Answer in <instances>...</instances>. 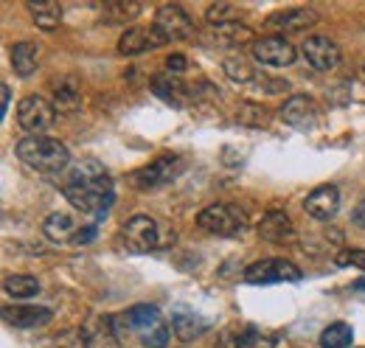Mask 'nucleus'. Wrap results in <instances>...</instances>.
Instances as JSON below:
<instances>
[{"instance_id": "f257e3e1", "label": "nucleus", "mask_w": 365, "mask_h": 348, "mask_svg": "<svg viewBox=\"0 0 365 348\" xmlns=\"http://www.w3.org/2000/svg\"><path fill=\"white\" fill-rule=\"evenodd\" d=\"M62 194L73 208L85 214H107L115 203V185L98 160H82L68 166Z\"/></svg>"}, {"instance_id": "f03ea898", "label": "nucleus", "mask_w": 365, "mask_h": 348, "mask_svg": "<svg viewBox=\"0 0 365 348\" xmlns=\"http://www.w3.org/2000/svg\"><path fill=\"white\" fill-rule=\"evenodd\" d=\"M113 326L118 337L135 334L143 348H166L172 340V326L163 320L158 306L138 304L121 314H113Z\"/></svg>"}, {"instance_id": "7ed1b4c3", "label": "nucleus", "mask_w": 365, "mask_h": 348, "mask_svg": "<svg viewBox=\"0 0 365 348\" xmlns=\"http://www.w3.org/2000/svg\"><path fill=\"white\" fill-rule=\"evenodd\" d=\"M118 242L130 253H155V250L175 247L178 233L166 222H158V219L146 217V214H135V217H130L121 225Z\"/></svg>"}, {"instance_id": "20e7f679", "label": "nucleus", "mask_w": 365, "mask_h": 348, "mask_svg": "<svg viewBox=\"0 0 365 348\" xmlns=\"http://www.w3.org/2000/svg\"><path fill=\"white\" fill-rule=\"evenodd\" d=\"M14 155L37 169V172L46 174H59L71 166V152L65 143H59L56 138H48V135H26L23 140H17L14 146Z\"/></svg>"}, {"instance_id": "39448f33", "label": "nucleus", "mask_w": 365, "mask_h": 348, "mask_svg": "<svg viewBox=\"0 0 365 348\" xmlns=\"http://www.w3.org/2000/svg\"><path fill=\"white\" fill-rule=\"evenodd\" d=\"M197 225L214 236H242L247 230V214L230 203H211L197 214Z\"/></svg>"}, {"instance_id": "423d86ee", "label": "nucleus", "mask_w": 365, "mask_h": 348, "mask_svg": "<svg viewBox=\"0 0 365 348\" xmlns=\"http://www.w3.org/2000/svg\"><path fill=\"white\" fill-rule=\"evenodd\" d=\"M182 169H185V160L180 155H158L152 163L135 169L127 180L138 191H158V188L169 185L172 180H178Z\"/></svg>"}, {"instance_id": "0eeeda50", "label": "nucleus", "mask_w": 365, "mask_h": 348, "mask_svg": "<svg viewBox=\"0 0 365 348\" xmlns=\"http://www.w3.org/2000/svg\"><path fill=\"white\" fill-rule=\"evenodd\" d=\"M152 29L160 34L163 43H180V40H188L194 34V20L185 14V9L178 6V3H163L155 11Z\"/></svg>"}, {"instance_id": "6e6552de", "label": "nucleus", "mask_w": 365, "mask_h": 348, "mask_svg": "<svg viewBox=\"0 0 365 348\" xmlns=\"http://www.w3.org/2000/svg\"><path fill=\"white\" fill-rule=\"evenodd\" d=\"M301 270L298 264H292L289 259H262L253 261L245 270V281L247 284H281V281H301Z\"/></svg>"}, {"instance_id": "1a4fd4ad", "label": "nucleus", "mask_w": 365, "mask_h": 348, "mask_svg": "<svg viewBox=\"0 0 365 348\" xmlns=\"http://www.w3.org/2000/svg\"><path fill=\"white\" fill-rule=\"evenodd\" d=\"M278 116H281V121H284L287 127L307 132V130H315V127H318L320 107L315 104V98H312V96L295 93V96H289V98L281 104Z\"/></svg>"}, {"instance_id": "9d476101", "label": "nucleus", "mask_w": 365, "mask_h": 348, "mask_svg": "<svg viewBox=\"0 0 365 348\" xmlns=\"http://www.w3.org/2000/svg\"><path fill=\"white\" fill-rule=\"evenodd\" d=\"M56 121V107L43 96H26L17 104V124L31 135H40Z\"/></svg>"}, {"instance_id": "9b49d317", "label": "nucleus", "mask_w": 365, "mask_h": 348, "mask_svg": "<svg viewBox=\"0 0 365 348\" xmlns=\"http://www.w3.org/2000/svg\"><path fill=\"white\" fill-rule=\"evenodd\" d=\"M250 53L264 68H289L295 62V56H298L295 45L289 43L287 37H278V34L256 40V43L250 45Z\"/></svg>"}, {"instance_id": "f8f14e48", "label": "nucleus", "mask_w": 365, "mask_h": 348, "mask_svg": "<svg viewBox=\"0 0 365 348\" xmlns=\"http://www.w3.org/2000/svg\"><path fill=\"white\" fill-rule=\"evenodd\" d=\"M79 343H82V348H121V337L115 334V326H113L110 314L93 312L82 320Z\"/></svg>"}, {"instance_id": "ddd939ff", "label": "nucleus", "mask_w": 365, "mask_h": 348, "mask_svg": "<svg viewBox=\"0 0 365 348\" xmlns=\"http://www.w3.org/2000/svg\"><path fill=\"white\" fill-rule=\"evenodd\" d=\"M320 23V14L309 6H295V9H278L273 11L264 26L270 31H281V34H298V31H307L312 26Z\"/></svg>"}, {"instance_id": "4468645a", "label": "nucleus", "mask_w": 365, "mask_h": 348, "mask_svg": "<svg viewBox=\"0 0 365 348\" xmlns=\"http://www.w3.org/2000/svg\"><path fill=\"white\" fill-rule=\"evenodd\" d=\"M301 53L320 73L334 71L340 65V59H343L340 45L334 43V40H329V37H307V43L301 45Z\"/></svg>"}, {"instance_id": "2eb2a0df", "label": "nucleus", "mask_w": 365, "mask_h": 348, "mask_svg": "<svg viewBox=\"0 0 365 348\" xmlns=\"http://www.w3.org/2000/svg\"><path fill=\"white\" fill-rule=\"evenodd\" d=\"M337 208H340V191H337V185H318L304 200V211L312 219H318V222L334 219Z\"/></svg>"}, {"instance_id": "dca6fc26", "label": "nucleus", "mask_w": 365, "mask_h": 348, "mask_svg": "<svg viewBox=\"0 0 365 348\" xmlns=\"http://www.w3.org/2000/svg\"><path fill=\"white\" fill-rule=\"evenodd\" d=\"M160 45H166V43L160 40V34H158L155 29L133 26V29H127V31L121 34L118 51H121L124 56H140V53H149V51H155V48H160Z\"/></svg>"}, {"instance_id": "f3484780", "label": "nucleus", "mask_w": 365, "mask_h": 348, "mask_svg": "<svg viewBox=\"0 0 365 348\" xmlns=\"http://www.w3.org/2000/svg\"><path fill=\"white\" fill-rule=\"evenodd\" d=\"M205 43L217 45L220 48H239V45L245 43H256V34H253V29L250 26H245V23H228V26H208V37H205Z\"/></svg>"}, {"instance_id": "a211bd4d", "label": "nucleus", "mask_w": 365, "mask_h": 348, "mask_svg": "<svg viewBox=\"0 0 365 348\" xmlns=\"http://www.w3.org/2000/svg\"><path fill=\"white\" fill-rule=\"evenodd\" d=\"M51 317L53 314L46 306H6L3 309V320L14 329H37V326H46Z\"/></svg>"}, {"instance_id": "6ab92c4d", "label": "nucleus", "mask_w": 365, "mask_h": 348, "mask_svg": "<svg viewBox=\"0 0 365 348\" xmlns=\"http://www.w3.org/2000/svg\"><path fill=\"white\" fill-rule=\"evenodd\" d=\"M152 93H155L158 98L175 104V107H185L188 98H194V96H191V87L185 85L180 76H172V73L155 76V79H152Z\"/></svg>"}, {"instance_id": "aec40b11", "label": "nucleus", "mask_w": 365, "mask_h": 348, "mask_svg": "<svg viewBox=\"0 0 365 348\" xmlns=\"http://www.w3.org/2000/svg\"><path fill=\"white\" fill-rule=\"evenodd\" d=\"M256 230H259L262 239L275 242V245L289 242V239L295 236V225H292V219L287 217L284 211H267V214L262 217V222L256 225Z\"/></svg>"}, {"instance_id": "412c9836", "label": "nucleus", "mask_w": 365, "mask_h": 348, "mask_svg": "<svg viewBox=\"0 0 365 348\" xmlns=\"http://www.w3.org/2000/svg\"><path fill=\"white\" fill-rule=\"evenodd\" d=\"M43 233H46L51 242H56V245H71L73 236L79 233V225H76V219L71 217V214L53 211V214H48L46 222H43Z\"/></svg>"}, {"instance_id": "4be33fe9", "label": "nucleus", "mask_w": 365, "mask_h": 348, "mask_svg": "<svg viewBox=\"0 0 365 348\" xmlns=\"http://www.w3.org/2000/svg\"><path fill=\"white\" fill-rule=\"evenodd\" d=\"M26 9L40 31H56L62 26V6L53 0H29Z\"/></svg>"}, {"instance_id": "5701e85b", "label": "nucleus", "mask_w": 365, "mask_h": 348, "mask_svg": "<svg viewBox=\"0 0 365 348\" xmlns=\"http://www.w3.org/2000/svg\"><path fill=\"white\" fill-rule=\"evenodd\" d=\"M211 329V323L200 314H191V312H178L172 317V332L180 343H191V340H200L205 332Z\"/></svg>"}, {"instance_id": "b1692460", "label": "nucleus", "mask_w": 365, "mask_h": 348, "mask_svg": "<svg viewBox=\"0 0 365 348\" xmlns=\"http://www.w3.org/2000/svg\"><path fill=\"white\" fill-rule=\"evenodd\" d=\"M40 62V48L34 43H14L11 45V68L20 79H29L37 71Z\"/></svg>"}, {"instance_id": "393cba45", "label": "nucleus", "mask_w": 365, "mask_h": 348, "mask_svg": "<svg viewBox=\"0 0 365 348\" xmlns=\"http://www.w3.org/2000/svg\"><path fill=\"white\" fill-rule=\"evenodd\" d=\"M270 110L264 107V104H259V101H239L236 104V121L242 124V127H250V130H262V127H267L270 124Z\"/></svg>"}, {"instance_id": "a878e982", "label": "nucleus", "mask_w": 365, "mask_h": 348, "mask_svg": "<svg viewBox=\"0 0 365 348\" xmlns=\"http://www.w3.org/2000/svg\"><path fill=\"white\" fill-rule=\"evenodd\" d=\"M138 14H140V3L110 0L101 9V23H107V26H124V23H133Z\"/></svg>"}, {"instance_id": "bb28decb", "label": "nucleus", "mask_w": 365, "mask_h": 348, "mask_svg": "<svg viewBox=\"0 0 365 348\" xmlns=\"http://www.w3.org/2000/svg\"><path fill=\"white\" fill-rule=\"evenodd\" d=\"M79 98H82V93H79V82L73 76L59 79L53 85V107H56V113H73L79 107Z\"/></svg>"}, {"instance_id": "cd10ccee", "label": "nucleus", "mask_w": 365, "mask_h": 348, "mask_svg": "<svg viewBox=\"0 0 365 348\" xmlns=\"http://www.w3.org/2000/svg\"><path fill=\"white\" fill-rule=\"evenodd\" d=\"M3 292L14 301H29L40 295V281L34 275H9L3 281Z\"/></svg>"}, {"instance_id": "c85d7f7f", "label": "nucleus", "mask_w": 365, "mask_h": 348, "mask_svg": "<svg viewBox=\"0 0 365 348\" xmlns=\"http://www.w3.org/2000/svg\"><path fill=\"white\" fill-rule=\"evenodd\" d=\"M222 73L228 76L230 82H236V85H253L259 79V71L245 56H228L222 62Z\"/></svg>"}, {"instance_id": "c756f323", "label": "nucleus", "mask_w": 365, "mask_h": 348, "mask_svg": "<svg viewBox=\"0 0 365 348\" xmlns=\"http://www.w3.org/2000/svg\"><path fill=\"white\" fill-rule=\"evenodd\" d=\"M354 340V329L349 323H329L320 332V348H349Z\"/></svg>"}, {"instance_id": "7c9ffc66", "label": "nucleus", "mask_w": 365, "mask_h": 348, "mask_svg": "<svg viewBox=\"0 0 365 348\" xmlns=\"http://www.w3.org/2000/svg\"><path fill=\"white\" fill-rule=\"evenodd\" d=\"M205 23L208 26H228V23H239V9L230 3H214L205 9Z\"/></svg>"}, {"instance_id": "2f4dec72", "label": "nucleus", "mask_w": 365, "mask_h": 348, "mask_svg": "<svg viewBox=\"0 0 365 348\" xmlns=\"http://www.w3.org/2000/svg\"><path fill=\"white\" fill-rule=\"evenodd\" d=\"M334 264H337V267H357V270H365V250H360V247H343V250L334 256Z\"/></svg>"}, {"instance_id": "473e14b6", "label": "nucleus", "mask_w": 365, "mask_h": 348, "mask_svg": "<svg viewBox=\"0 0 365 348\" xmlns=\"http://www.w3.org/2000/svg\"><path fill=\"white\" fill-rule=\"evenodd\" d=\"M253 85H259L264 93H270V96L281 93V90H289V85H287L284 79H270V76H264V73H259V79H256Z\"/></svg>"}, {"instance_id": "72a5a7b5", "label": "nucleus", "mask_w": 365, "mask_h": 348, "mask_svg": "<svg viewBox=\"0 0 365 348\" xmlns=\"http://www.w3.org/2000/svg\"><path fill=\"white\" fill-rule=\"evenodd\" d=\"M185 68H188V59H185L182 53H172V56L166 59V73H172V76H180Z\"/></svg>"}, {"instance_id": "f704fd0d", "label": "nucleus", "mask_w": 365, "mask_h": 348, "mask_svg": "<svg viewBox=\"0 0 365 348\" xmlns=\"http://www.w3.org/2000/svg\"><path fill=\"white\" fill-rule=\"evenodd\" d=\"M93 239H96V225H85V227H79V233L73 236L71 245H88Z\"/></svg>"}, {"instance_id": "c9c22d12", "label": "nucleus", "mask_w": 365, "mask_h": 348, "mask_svg": "<svg viewBox=\"0 0 365 348\" xmlns=\"http://www.w3.org/2000/svg\"><path fill=\"white\" fill-rule=\"evenodd\" d=\"M351 219H354V225H357V227H363V230H365V197L357 203V208H354Z\"/></svg>"}, {"instance_id": "e433bc0d", "label": "nucleus", "mask_w": 365, "mask_h": 348, "mask_svg": "<svg viewBox=\"0 0 365 348\" xmlns=\"http://www.w3.org/2000/svg\"><path fill=\"white\" fill-rule=\"evenodd\" d=\"M0 93H3V107H0V116H6L9 113V104H11V90H9V85L0 87Z\"/></svg>"}, {"instance_id": "4c0bfd02", "label": "nucleus", "mask_w": 365, "mask_h": 348, "mask_svg": "<svg viewBox=\"0 0 365 348\" xmlns=\"http://www.w3.org/2000/svg\"><path fill=\"white\" fill-rule=\"evenodd\" d=\"M354 290H357V292H365V278H357V281H354Z\"/></svg>"}, {"instance_id": "58836bf2", "label": "nucleus", "mask_w": 365, "mask_h": 348, "mask_svg": "<svg viewBox=\"0 0 365 348\" xmlns=\"http://www.w3.org/2000/svg\"><path fill=\"white\" fill-rule=\"evenodd\" d=\"M363 76H365V65H363Z\"/></svg>"}]
</instances>
